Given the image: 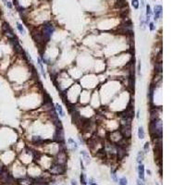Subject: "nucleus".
I'll return each instance as SVG.
<instances>
[{
  "label": "nucleus",
  "mask_w": 185,
  "mask_h": 185,
  "mask_svg": "<svg viewBox=\"0 0 185 185\" xmlns=\"http://www.w3.org/2000/svg\"><path fill=\"white\" fill-rule=\"evenodd\" d=\"M55 32V27L53 26V24H51L49 21H46L44 24V28H43L42 34L45 38V41H49L52 34L54 33Z\"/></svg>",
  "instance_id": "f257e3e1"
},
{
  "label": "nucleus",
  "mask_w": 185,
  "mask_h": 185,
  "mask_svg": "<svg viewBox=\"0 0 185 185\" xmlns=\"http://www.w3.org/2000/svg\"><path fill=\"white\" fill-rule=\"evenodd\" d=\"M66 171L65 165H61L58 163H56L50 167V172L54 175H62Z\"/></svg>",
  "instance_id": "f03ea898"
},
{
  "label": "nucleus",
  "mask_w": 185,
  "mask_h": 185,
  "mask_svg": "<svg viewBox=\"0 0 185 185\" xmlns=\"http://www.w3.org/2000/svg\"><path fill=\"white\" fill-rule=\"evenodd\" d=\"M120 133L124 139H130L131 135V125H120Z\"/></svg>",
  "instance_id": "7ed1b4c3"
},
{
  "label": "nucleus",
  "mask_w": 185,
  "mask_h": 185,
  "mask_svg": "<svg viewBox=\"0 0 185 185\" xmlns=\"http://www.w3.org/2000/svg\"><path fill=\"white\" fill-rule=\"evenodd\" d=\"M2 30H3V32L5 33V35L10 40V39H13V38H15L16 36L14 34V32H13V31L12 29L10 28V26H9V24L7 23V22H4L3 23V26H2Z\"/></svg>",
  "instance_id": "20e7f679"
},
{
  "label": "nucleus",
  "mask_w": 185,
  "mask_h": 185,
  "mask_svg": "<svg viewBox=\"0 0 185 185\" xmlns=\"http://www.w3.org/2000/svg\"><path fill=\"white\" fill-rule=\"evenodd\" d=\"M54 141L57 142L59 143H63V141H64V133H63V131H62V128H57V131L55 132L54 134Z\"/></svg>",
  "instance_id": "39448f33"
},
{
  "label": "nucleus",
  "mask_w": 185,
  "mask_h": 185,
  "mask_svg": "<svg viewBox=\"0 0 185 185\" xmlns=\"http://www.w3.org/2000/svg\"><path fill=\"white\" fill-rule=\"evenodd\" d=\"M116 151H117V155H118V158L121 160L122 158H124L126 155V147L122 144H119L116 147Z\"/></svg>",
  "instance_id": "423d86ee"
},
{
  "label": "nucleus",
  "mask_w": 185,
  "mask_h": 185,
  "mask_svg": "<svg viewBox=\"0 0 185 185\" xmlns=\"http://www.w3.org/2000/svg\"><path fill=\"white\" fill-rule=\"evenodd\" d=\"M154 13H155V17H154V19L155 21L158 20L159 17L161 16L162 13V6L161 5H155V7H154Z\"/></svg>",
  "instance_id": "0eeeda50"
},
{
  "label": "nucleus",
  "mask_w": 185,
  "mask_h": 185,
  "mask_svg": "<svg viewBox=\"0 0 185 185\" xmlns=\"http://www.w3.org/2000/svg\"><path fill=\"white\" fill-rule=\"evenodd\" d=\"M138 174H139V179L143 180L144 179V166L143 164H140L138 167Z\"/></svg>",
  "instance_id": "6e6552de"
},
{
  "label": "nucleus",
  "mask_w": 185,
  "mask_h": 185,
  "mask_svg": "<svg viewBox=\"0 0 185 185\" xmlns=\"http://www.w3.org/2000/svg\"><path fill=\"white\" fill-rule=\"evenodd\" d=\"M32 141L35 143L36 145H40L41 143H45V141H44L42 138H41V136H36V135L32 136Z\"/></svg>",
  "instance_id": "1a4fd4ad"
},
{
  "label": "nucleus",
  "mask_w": 185,
  "mask_h": 185,
  "mask_svg": "<svg viewBox=\"0 0 185 185\" xmlns=\"http://www.w3.org/2000/svg\"><path fill=\"white\" fill-rule=\"evenodd\" d=\"M117 6H118L119 8H126V7H128L127 0H118Z\"/></svg>",
  "instance_id": "9d476101"
},
{
  "label": "nucleus",
  "mask_w": 185,
  "mask_h": 185,
  "mask_svg": "<svg viewBox=\"0 0 185 185\" xmlns=\"http://www.w3.org/2000/svg\"><path fill=\"white\" fill-rule=\"evenodd\" d=\"M19 185H32L33 183V181L31 179H21L18 181Z\"/></svg>",
  "instance_id": "9b49d317"
},
{
  "label": "nucleus",
  "mask_w": 185,
  "mask_h": 185,
  "mask_svg": "<svg viewBox=\"0 0 185 185\" xmlns=\"http://www.w3.org/2000/svg\"><path fill=\"white\" fill-rule=\"evenodd\" d=\"M151 15H152V10H151V7L149 5L146 6V19H145V23L147 24L149 22L150 18H151Z\"/></svg>",
  "instance_id": "f8f14e48"
},
{
  "label": "nucleus",
  "mask_w": 185,
  "mask_h": 185,
  "mask_svg": "<svg viewBox=\"0 0 185 185\" xmlns=\"http://www.w3.org/2000/svg\"><path fill=\"white\" fill-rule=\"evenodd\" d=\"M68 143H70V147H71V149L72 150H77L78 149V144L77 143L73 140V139H71V138H69L68 139Z\"/></svg>",
  "instance_id": "ddd939ff"
},
{
  "label": "nucleus",
  "mask_w": 185,
  "mask_h": 185,
  "mask_svg": "<svg viewBox=\"0 0 185 185\" xmlns=\"http://www.w3.org/2000/svg\"><path fill=\"white\" fill-rule=\"evenodd\" d=\"M143 158H144V153L143 151H139L137 154V162L139 164H142V162L143 161Z\"/></svg>",
  "instance_id": "4468645a"
},
{
  "label": "nucleus",
  "mask_w": 185,
  "mask_h": 185,
  "mask_svg": "<svg viewBox=\"0 0 185 185\" xmlns=\"http://www.w3.org/2000/svg\"><path fill=\"white\" fill-rule=\"evenodd\" d=\"M56 110L57 111V113L59 114L60 117H64L65 115H64V111H63V109H62V107L60 106L59 104H56Z\"/></svg>",
  "instance_id": "2eb2a0df"
},
{
  "label": "nucleus",
  "mask_w": 185,
  "mask_h": 185,
  "mask_svg": "<svg viewBox=\"0 0 185 185\" xmlns=\"http://www.w3.org/2000/svg\"><path fill=\"white\" fill-rule=\"evenodd\" d=\"M81 155L83 156V159L86 161L87 164H89L90 163V156H89V154L86 152V151H82L81 152Z\"/></svg>",
  "instance_id": "dca6fc26"
},
{
  "label": "nucleus",
  "mask_w": 185,
  "mask_h": 185,
  "mask_svg": "<svg viewBox=\"0 0 185 185\" xmlns=\"http://www.w3.org/2000/svg\"><path fill=\"white\" fill-rule=\"evenodd\" d=\"M148 95H149L150 102H151V103H153V98H154V86H153V84H151V86H150Z\"/></svg>",
  "instance_id": "f3484780"
},
{
  "label": "nucleus",
  "mask_w": 185,
  "mask_h": 185,
  "mask_svg": "<svg viewBox=\"0 0 185 185\" xmlns=\"http://www.w3.org/2000/svg\"><path fill=\"white\" fill-rule=\"evenodd\" d=\"M144 131H143V127H139L138 128V137L139 139H143L144 138Z\"/></svg>",
  "instance_id": "a211bd4d"
},
{
  "label": "nucleus",
  "mask_w": 185,
  "mask_h": 185,
  "mask_svg": "<svg viewBox=\"0 0 185 185\" xmlns=\"http://www.w3.org/2000/svg\"><path fill=\"white\" fill-rule=\"evenodd\" d=\"M110 173H111V178L113 179L115 182H118V178H117V174H116V170L114 169L113 167L110 169Z\"/></svg>",
  "instance_id": "6ab92c4d"
},
{
  "label": "nucleus",
  "mask_w": 185,
  "mask_h": 185,
  "mask_svg": "<svg viewBox=\"0 0 185 185\" xmlns=\"http://www.w3.org/2000/svg\"><path fill=\"white\" fill-rule=\"evenodd\" d=\"M17 29H18L19 32H20L22 35H24V34H25V30H24L22 24H20L19 22H17Z\"/></svg>",
  "instance_id": "aec40b11"
},
{
  "label": "nucleus",
  "mask_w": 185,
  "mask_h": 185,
  "mask_svg": "<svg viewBox=\"0 0 185 185\" xmlns=\"http://www.w3.org/2000/svg\"><path fill=\"white\" fill-rule=\"evenodd\" d=\"M155 70H156V72H158V73H161V71H162V64L160 63V62H158V63H155Z\"/></svg>",
  "instance_id": "412c9836"
},
{
  "label": "nucleus",
  "mask_w": 185,
  "mask_h": 185,
  "mask_svg": "<svg viewBox=\"0 0 185 185\" xmlns=\"http://www.w3.org/2000/svg\"><path fill=\"white\" fill-rule=\"evenodd\" d=\"M38 65L40 67V70H41V72H42L43 76L45 78V69H44V67H43V63H42V60L40 59V58H38Z\"/></svg>",
  "instance_id": "4be33fe9"
},
{
  "label": "nucleus",
  "mask_w": 185,
  "mask_h": 185,
  "mask_svg": "<svg viewBox=\"0 0 185 185\" xmlns=\"http://www.w3.org/2000/svg\"><path fill=\"white\" fill-rule=\"evenodd\" d=\"M119 184L120 185H128V180L126 179L125 177H122L120 178V180H119Z\"/></svg>",
  "instance_id": "5701e85b"
},
{
  "label": "nucleus",
  "mask_w": 185,
  "mask_h": 185,
  "mask_svg": "<svg viewBox=\"0 0 185 185\" xmlns=\"http://www.w3.org/2000/svg\"><path fill=\"white\" fill-rule=\"evenodd\" d=\"M131 5L135 9H138L139 8V0H131Z\"/></svg>",
  "instance_id": "b1692460"
},
{
  "label": "nucleus",
  "mask_w": 185,
  "mask_h": 185,
  "mask_svg": "<svg viewBox=\"0 0 185 185\" xmlns=\"http://www.w3.org/2000/svg\"><path fill=\"white\" fill-rule=\"evenodd\" d=\"M81 183L82 185H86V179H85V175L83 173H82L81 175Z\"/></svg>",
  "instance_id": "393cba45"
},
{
  "label": "nucleus",
  "mask_w": 185,
  "mask_h": 185,
  "mask_svg": "<svg viewBox=\"0 0 185 185\" xmlns=\"http://www.w3.org/2000/svg\"><path fill=\"white\" fill-rule=\"evenodd\" d=\"M143 150H144V152H143V153H148V151H149V143H144Z\"/></svg>",
  "instance_id": "a878e982"
},
{
  "label": "nucleus",
  "mask_w": 185,
  "mask_h": 185,
  "mask_svg": "<svg viewBox=\"0 0 185 185\" xmlns=\"http://www.w3.org/2000/svg\"><path fill=\"white\" fill-rule=\"evenodd\" d=\"M149 28H150V30H151V31L155 30V25H154V23H153V22H150V23H149Z\"/></svg>",
  "instance_id": "bb28decb"
},
{
  "label": "nucleus",
  "mask_w": 185,
  "mask_h": 185,
  "mask_svg": "<svg viewBox=\"0 0 185 185\" xmlns=\"http://www.w3.org/2000/svg\"><path fill=\"white\" fill-rule=\"evenodd\" d=\"M6 6H7V7H8V8H10V9H11V8H12L11 2H8V1H7V2H6Z\"/></svg>",
  "instance_id": "cd10ccee"
},
{
  "label": "nucleus",
  "mask_w": 185,
  "mask_h": 185,
  "mask_svg": "<svg viewBox=\"0 0 185 185\" xmlns=\"http://www.w3.org/2000/svg\"><path fill=\"white\" fill-rule=\"evenodd\" d=\"M137 185H143V181H142V179H137Z\"/></svg>",
  "instance_id": "c85d7f7f"
},
{
  "label": "nucleus",
  "mask_w": 185,
  "mask_h": 185,
  "mask_svg": "<svg viewBox=\"0 0 185 185\" xmlns=\"http://www.w3.org/2000/svg\"><path fill=\"white\" fill-rule=\"evenodd\" d=\"M141 62H139V64H138V73L139 74H141Z\"/></svg>",
  "instance_id": "c756f323"
},
{
  "label": "nucleus",
  "mask_w": 185,
  "mask_h": 185,
  "mask_svg": "<svg viewBox=\"0 0 185 185\" xmlns=\"http://www.w3.org/2000/svg\"><path fill=\"white\" fill-rule=\"evenodd\" d=\"M141 4H142V6H143V7L145 6V2H144V0H142V3H141Z\"/></svg>",
  "instance_id": "7c9ffc66"
},
{
  "label": "nucleus",
  "mask_w": 185,
  "mask_h": 185,
  "mask_svg": "<svg viewBox=\"0 0 185 185\" xmlns=\"http://www.w3.org/2000/svg\"><path fill=\"white\" fill-rule=\"evenodd\" d=\"M71 185H77L76 181H75V180H71Z\"/></svg>",
  "instance_id": "2f4dec72"
},
{
  "label": "nucleus",
  "mask_w": 185,
  "mask_h": 185,
  "mask_svg": "<svg viewBox=\"0 0 185 185\" xmlns=\"http://www.w3.org/2000/svg\"><path fill=\"white\" fill-rule=\"evenodd\" d=\"M139 115H140V111H138L137 115H136V118H137V119H139V118H140V116H139Z\"/></svg>",
  "instance_id": "473e14b6"
},
{
  "label": "nucleus",
  "mask_w": 185,
  "mask_h": 185,
  "mask_svg": "<svg viewBox=\"0 0 185 185\" xmlns=\"http://www.w3.org/2000/svg\"><path fill=\"white\" fill-rule=\"evenodd\" d=\"M89 183H90V185H97V184H96V183H95V182H93V181H90Z\"/></svg>",
  "instance_id": "72a5a7b5"
},
{
  "label": "nucleus",
  "mask_w": 185,
  "mask_h": 185,
  "mask_svg": "<svg viewBox=\"0 0 185 185\" xmlns=\"http://www.w3.org/2000/svg\"><path fill=\"white\" fill-rule=\"evenodd\" d=\"M147 173H148V175H151V171H150V170H147Z\"/></svg>",
  "instance_id": "f704fd0d"
},
{
  "label": "nucleus",
  "mask_w": 185,
  "mask_h": 185,
  "mask_svg": "<svg viewBox=\"0 0 185 185\" xmlns=\"http://www.w3.org/2000/svg\"><path fill=\"white\" fill-rule=\"evenodd\" d=\"M155 185H159V184H158V183H155Z\"/></svg>",
  "instance_id": "c9c22d12"
}]
</instances>
